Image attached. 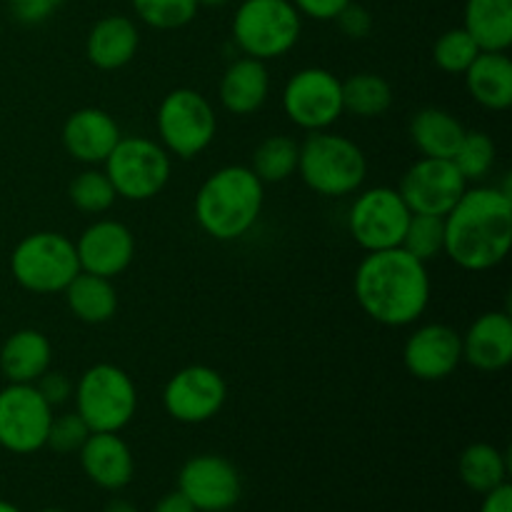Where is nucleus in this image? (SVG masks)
I'll list each match as a JSON object with an SVG mask.
<instances>
[{"label": "nucleus", "instance_id": "f257e3e1", "mask_svg": "<svg viewBox=\"0 0 512 512\" xmlns=\"http://www.w3.org/2000/svg\"><path fill=\"white\" fill-rule=\"evenodd\" d=\"M355 298L365 315L380 325L403 328L415 323L430 303L425 263L403 248L375 250L363 258L353 278Z\"/></svg>", "mask_w": 512, "mask_h": 512}, {"label": "nucleus", "instance_id": "f03ea898", "mask_svg": "<svg viewBox=\"0 0 512 512\" xmlns=\"http://www.w3.org/2000/svg\"><path fill=\"white\" fill-rule=\"evenodd\" d=\"M512 245V193L505 188H468L445 215V253L473 273L495 268Z\"/></svg>", "mask_w": 512, "mask_h": 512}, {"label": "nucleus", "instance_id": "7ed1b4c3", "mask_svg": "<svg viewBox=\"0 0 512 512\" xmlns=\"http://www.w3.org/2000/svg\"><path fill=\"white\" fill-rule=\"evenodd\" d=\"M263 180L245 165L220 168L200 185L193 213L200 228L215 240H238L260 218Z\"/></svg>", "mask_w": 512, "mask_h": 512}, {"label": "nucleus", "instance_id": "20e7f679", "mask_svg": "<svg viewBox=\"0 0 512 512\" xmlns=\"http://www.w3.org/2000/svg\"><path fill=\"white\" fill-rule=\"evenodd\" d=\"M298 173L303 183L318 195L340 198L363 185L368 160L363 150L345 135L315 130L298 155Z\"/></svg>", "mask_w": 512, "mask_h": 512}, {"label": "nucleus", "instance_id": "39448f33", "mask_svg": "<svg viewBox=\"0 0 512 512\" xmlns=\"http://www.w3.org/2000/svg\"><path fill=\"white\" fill-rule=\"evenodd\" d=\"M73 395L75 413L85 420L90 433H120L138 408V390L130 375L110 363L85 370Z\"/></svg>", "mask_w": 512, "mask_h": 512}, {"label": "nucleus", "instance_id": "423d86ee", "mask_svg": "<svg viewBox=\"0 0 512 512\" xmlns=\"http://www.w3.org/2000/svg\"><path fill=\"white\" fill-rule=\"evenodd\" d=\"M10 270L20 288L38 295L63 293L80 273L75 243L60 233H33L15 245Z\"/></svg>", "mask_w": 512, "mask_h": 512}, {"label": "nucleus", "instance_id": "0eeeda50", "mask_svg": "<svg viewBox=\"0 0 512 512\" xmlns=\"http://www.w3.org/2000/svg\"><path fill=\"white\" fill-rule=\"evenodd\" d=\"M298 38L300 13L290 0H243L233 15V40L248 58H280Z\"/></svg>", "mask_w": 512, "mask_h": 512}, {"label": "nucleus", "instance_id": "6e6552de", "mask_svg": "<svg viewBox=\"0 0 512 512\" xmlns=\"http://www.w3.org/2000/svg\"><path fill=\"white\" fill-rule=\"evenodd\" d=\"M105 175L118 198L150 200L168 185L170 155L148 138H120L105 158Z\"/></svg>", "mask_w": 512, "mask_h": 512}, {"label": "nucleus", "instance_id": "1a4fd4ad", "mask_svg": "<svg viewBox=\"0 0 512 512\" xmlns=\"http://www.w3.org/2000/svg\"><path fill=\"white\" fill-rule=\"evenodd\" d=\"M213 105L198 90H170L158 108V133L165 150L178 158L190 160L203 153L215 138Z\"/></svg>", "mask_w": 512, "mask_h": 512}, {"label": "nucleus", "instance_id": "9d476101", "mask_svg": "<svg viewBox=\"0 0 512 512\" xmlns=\"http://www.w3.org/2000/svg\"><path fill=\"white\" fill-rule=\"evenodd\" d=\"M53 408L35 385L10 383L0 390V448L13 455H33L45 448Z\"/></svg>", "mask_w": 512, "mask_h": 512}, {"label": "nucleus", "instance_id": "9b49d317", "mask_svg": "<svg viewBox=\"0 0 512 512\" xmlns=\"http://www.w3.org/2000/svg\"><path fill=\"white\" fill-rule=\"evenodd\" d=\"M283 110L310 133L330 128L343 115V80L325 68L298 70L283 90Z\"/></svg>", "mask_w": 512, "mask_h": 512}, {"label": "nucleus", "instance_id": "f8f14e48", "mask_svg": "<svg viewBox=\"0 0 512 512\" xmlns=\"http://www.w3.org/2000/svg\"><path fill=\"white\" fill-rule=\"evenodd\" d=\"M410 208L393 188H370L353 203L348 228L355 243L368 253L400 248L410 220Z\"/></svg>", "mask_w": 512, "mask_h": 512}, {"label": "nucleus", "instance_id": "ddd939ff", "mask_svg": "<svg viewBox=\"0 0 512 512\" xmlns=\"http://www.w3.org/2000/svg\"><path fill=\"white\" fill-rule=\"evenodd\" d=\"M465 190H468V180L460 175L453 160L420 158L403 175L398 193L410 213L445 218L453 205L463 198Z\"/></svg>", "mask_w": 512, "mask_h": 512}, {"label": "nucleus", "instance_id": "4468645a", "mask_svg": "<svg viewBox=\"0 0 512 512\" xmlns=\"http://www.w3.org/2000/svg\"><path fill=\"white\" fill-rule=\"evenodd\" d=\"M228 385L218 370L208 365H188L168 380L163 390L165 413L185 425L213 420L223 410Z\"/></svg>", "mask_w": 512, "mask_h": 512}, {"label": "nucleus", "instance_id": "2eb2a0df", "mask_svg": "<svg viewBox=\"0 0 512 512\" xmlns=\"http://www.w3.org/2000/svg\"><path fill=\"white\" fill-rule=\"evenodd\" d=\"M178 490L198 512H228L243 495V480L228 458L205 453L180 468Z\"/></svg>", "mask_w": 512, "mask_h": 512}, {"label": "nucleus", "instance_id": "dca6fc26", "mask_svg": "<svg viewBox=\"0 0 512 512\" xmlns=\"http://www.w3.org/2000/svg\"><path fill=\"white\" fill-rule=\"evenodd\" d=\"M460 360H463V338L458 330L443 323H430L415 330L403 350L408 373L428 383L453 375Z\"/></svg>", "mask_w": 512, "mask_h": 512}, {"label": "nucleus", "instance_id": "f3484780", "mask_svg": "<svg viewBox=\"0 0 512 512\" xmlns=\"http://www.w3.org/2000/svg\"><path fill=\"white\" fill-rule=\"evenodd\" d=\"M75 253L83 273L113 280L133 263L135 240L133 233L118 220H98L83 230L75 243Z\"/></svg>", "mask_w": 512, "mask_h": 512}, {"label": "nucleus", "instance_id": "a211bd4d", "mask_svg": "<svg viewBox=\"0 0 512 512\" xmlns=\"http://www.w3.org/2000/svg\"><path fill=\"white\" fill-rule=\"evenodd\" d=\"M78 455L83 473L98 488L115 493L133 480V453L118 433H90Z\"/></svg>", "mask_w": 512, "mask_h": 512}, {"label": "nucleus", "instance_id": "6ab92c4d", "mask_svg": "<svg viewBox=\"0 0 512 512\" xmlns=\"http://www.w3.org/2000/svg\"><path fill=\"white\" fill-rule=\"evenodd\" d=\"M120 138L123 135L115 118L100 108L75 110L63 125V145L68 155L88 165L105 163Z\"/></svg>", "mask_w": 512, "mask_h": 512}, {"label": "nucleus", "instance_id": "aec40b11", "mask_svg": "<svg viewBox=\"0 0 512 512\" xmlns=\"http://www.w3.org/2000/svg\"><path fill=\"white\" fill-rule=\"evenodd\" d=\"M463 360L483 373H498L512 363V320L508 313H483L463 338Z\"/></svg>", "mask_w": 512, "mask_h": 512}, {"label": "nucleus", "instance_id": "412c9836", "mask_svg": "<svg viewBox=\"0 0 512 512\" xmlns=\"http://www.w3.org/2000/svg\"><path fill=\"white\" fill-rule=\"evenodd\" d=\"M138 43L140 35L133 20L125 15H108L90 28L85 53L95 68L118 70L135 58Z\"/></svg>", "mask_w": 512, "mask_h": 512}, {"label": "nucleus", "instance_id": "4be33fe9", "mask_svg": "<svg viewBox=\"0 0 512 512\" xmlns=\"http://www.w3.org/2000/svg\"><path fill=\"white\" fill-rule=\"evenodd\" d=\"M270 93V75L263 60L240 58L220 80V100L233 115H250L263 108Z\"/></svg>", "mask_w": 512, "mask_h": 512}, {"label": "nucleus", "instance_id": "5701e85b", "mask_svg": "<svg viewBox=\"0 0 512 512\" xmlns=\"http://www.w3.org/2000/svg\"><path fill=\"white\" fill-rule=\"evenodd\" d=\"M53 348L40 330H18L0 348V370L8 383L35 385V380L50 370Z\"/></svg>", "mask_w": 512, "mask_h": 512}, {"label": "nucleus", "instance_id": "b1692460", "mask_svg": "<svg viewBox=\"0 0 512 512\" xmlns=\"http://www.w3.org/2000/svg\"><path fill=\"white\" fill-rule=\"evenodd\" d=\"M465 85L475 103L488 110L512 105V60L505 53H480L465 70Z\"/></svg>", "mask_w": 512, "mask_h": 512}, {"label": "nucleus", "instance_id": "393cba45", "mask_svg": "<svg viewBox=\"0 0 512 512\" xmlns=\"http://www.w3.org/2000/svg\"><path fill=\"white\" fill-rule=\"evenodd\" d=\"M463 28L485 53H505L512 45V0H468Z\"/></svg>", "mask_w": 512, "mask_h": 512}, {"label": "nucleus", "instance_id": "a878e982", "mask_svg": "<svg viewBox=\"0 0 512 512\" xmlns=\"http://www.w3.org/2000/svg\"><path fill=\"white\" fill-rule=\"evenodd\" d=\"M465 133L458 118L443 108H423L415 113L410 123V140L420 150L423 158H445L450 160L463 143Z\"/></svg>", "mask_w": 512, "mask_h": 512}, {"label": "nucleus", "instance_id": "bb28decb", "mask_svg": "<svg viewBox=\"0 0 512 512\" xmlns=\"http://www.w3.org/2000/svg\"><path fill=\"white\" fill-rule=\"evenodd\" d=\"M63 293L75 318L88 325L108 323L118 310V293H115L113 283L108 278H100V275L80 270Z\"/></svg>", "mask_w": 512, "mask_h": 512}, {"label": "nucleus", "instance_id": "cd10ccee", "mask_svg": "<svg viewBox=\"0 0 512 512\" xmlns=\"http://www.w3.org/2000/svg\"><path fill=\"white\" fill-rule=\"evenodd\" d=\"M460 480L473 493H490L508 480V458L490 443H473L458 460Z\"/></svg>", "mask_w": 512, "mask_h": 512}, {"label": "nucleus", "instance_id": "c85d7f7f", "mask_svg": "<svg viewBox=\"0 0 512 512\" xmlns=\"http://www.w3.org/2000/svg\"><path fill=\"white\" fill-rule=\"evenodd\" d=\"M393 105V88L383 75L358 73L343 80V110L358 118H380Z\"/></svg>", "mask_w": 512, "mask_h": 512}, {"label": "nucleus", "instance_id": "c756f323", "mask_svg": "<svg viewBox=\"0 0 512 512\" xmlns=\"http://www.w3.org/2000/svg\"><path fill=\"white\" fill-rule=\"evenodd\" d=\"M300 145L288 135H270L255 148L253 173L263 183H283L298 170Z\"/></svg>", "mask_w": 512, "mask_h": 512}, {"label": "nucleus", "instance_id": "7c9ffc66", "mask_svg": "<svg viewBox=\"0 0 512 512\" xmlns=\"http://www.w3.org/2000/svg\"><path fill=\"white\" fill-rule=\"evenodd\" d=\"M400 248L408 250L413 258L428 265L430 260L445 253V218H440V215L413 213L408 220V228H405Z\"/></svg>", "mask_w": 512, "mask_h": 512}, {"label": "nucleus", "instance_id": "2f4dec72", "mask_svg": "<svg viewBox=\"0 0 512 512\" xmlns=\"http://www.w3.org/2000/svg\"><path fill=\"white\" fill-rule=\"evenodd\" d=\"M70 203L85 215L105 213L115 203V188L108 180V175L100 170H83L68 188Z\"/></svg>", "mask_w": 512, "mask_h": 512}, {"label": "nucleus", "instance_id": "473e14b6", "mask_svg": "<svg viewBox=\"0 0 512 512\" xmlns=\"http://www.w3.org/2000/svg\"><path fill=\"white\" fill-rule=\"evenodd\" d=\"M483 50L478 48L465 28H453L440 35L433 45V60L443 73L463 75Z\"/></svg>", "mask_w": 512, "mask_h": 512}, {"label": "nucleus", "instance_id": "72a5a7b5", "mask_svg": "<svg viewBox=\"0 0 512 512\" xmlns=\"http://www.w3.org/2000/svg\"><path fill=\"white\" fill-rule=\"evenodd\" d=\"M455 163V168L460 170L468 183H478L485 175L490 173L495 163V143L490 140V135L473 130V133H465L463 143L458 145L455 155L450 158Z\"/></svg>", "mask_w": 512, "mask_h": 512}, {"label": "nucleus", "instance_id": "f704fd0d", "mask_svg": "<svg viewBox=\"0 0 512 512\" xmlns=\"http://www.w3.org/2000/svg\"><path fill=\"white\" fill-rule=\"evenodd\" d=\"M133 10L150 28L175 30L195 18L198 0H133Z\"/></svg>", "mask_w": 512, "mask_h": 512}, {"label": "nucleus", "instance_id": "c9c22d12", "mask_svg": "<svg viewBox=\"0 0 512 512\" xmlns=\"http://www.w3.org/2000/svg\"><path fill=\"white\" fill-rule=\"evenodd\" d=\"M90 428L85 425V420L78 413H65L58 418L50 420L48 428V440H45V448H50L58 455H70L78 453L83 448V443L88 440Z\"/></svg>", "mask_w": 512, "mask_h": 512}, {"label": "nucleus", "instance_id": "e433bc0d", "mask_svg": "<svg viewBox=\"0 0 512 512\" xmlns=\"http://www.w3.org/2000/svg\"><path fill=\"white\" fill-rule=\"evenodd\" d=\"M65 0H10V13L25 25H38L48 20Z\"/></svg>", "mask_w": 512, "mask_h": 512}, {"label": "nucleus", "instance_id": "4c0bfd02", "mask_svg": "<svg viewBox=\"0 0 512 512\" xmlns=\"http://www.w3.org/2000/svg\"><path fill=\"white\" fill-rule=\"evenodd\" d=\"M35 388L43 395L45 403L53 408V405H63L73 398V383L68 380V375L53 373V370H45L38 380H35Z\"/></svg>", "mask_w": 512, "mask_h": 512}, {"label": "nucleus", "instance_id": "58836bf2", "mask_svg": "<svg viewBox=\"0 0 512 512\" xmlns=\"http://www.w3.org/2000/svg\"><path fill=\"white\" fill-rule=\"evenodd\" d=\"M335 20H338L340 30H343L348 38H365V35L370 33V28H373V18H370L368 10H365L363 5H355L353 0L340 10Z\"/></svg>", "mask_w": 512, "mask_h": 512}, {"label": "nucleus", "instance_id": "ea45409f", "mask_svg": "<svg viewBox=\"0 0 512 512\" xmlns=\"http://www.w3.org/2000/svg\"><path fill=\"white\" fill-rule=\"evenodd\" d=\"M295 10L313 20H335L350 0H290Z\"/></svg>", "mask_w": 512, "mask_h": 512}, {"label": "nucleus", "instance_id": "a19ab883", "mask_svg": "<svg viewBox=\"0 0 512 512\" xmlns=\"http://www.w3.org/2000/svg\"><path fill=\"white\" fill-rule=\"evenodd\" d=\"M480 512H512V488L508 483L498 485L495 490L485 493Z\"/></svg>", "mask_w": 512, "mask_h": 512}, {"label": "nucleus", "instance_id": "79ce46f5", "mask_svg": "<svg viewBox=\"0 0 512 512\" xmlns=\"http://www.w3.org/2000/svg\"><path fill=\"white\" fill-rule=\"evenodd\" d=\"M153 512H198V510L193 508V503H190L180 490H175V493L163 495V498L155 503Z\"/></svg>", "mask_w": 512, "mask_h": 512}, {"label": "nucleus", "instance_id": "37998d69", "mask_svg": "<svg viewBox=\"0 0 512 512\" xmlns=\"http://www.w3.org/2000/svg\"><path fill=\"white\" fill-rule=\"evenodd\" d=\"M103 512H138V508H135L133 503H128V500L115 498V500H110L108 505H105Z\"/></svg>", "mask_w": 512, "mask_h": 512}, {"label": "nucleus", "instance_id": "c03bdc74", "mask_svg": "<svg viewBox=\"0 0 512 512\" xmlns=\"http://www.w3.org/2000/svg\"><path fill=\"white\" fill-rule=\"evenodd\" d=\"M0 512H23L18 508V505L8 503V500H0Z\"/></svg>", "mask_w": 512, "mask_h": 512}, {"label": "nucleus", "instance_id": "a18cd8bd", "mask_svg": "<svg viewBox=\"0 0 512 512\" xmlns=\"http://www.w3.org/2000/svg\"><path fill=\"white\" fill-rule=\"evenodd\" d=\"M225 3H230V0H198V5H208V8H220Z\"/></svg>", "mask_w": 512, "mask_h": 512}, {"label": "nucleus", "instance_id": "49530a36", "mask_svg": "<svg viewBox=\"0 0 512 512\" xmlns=\"http://www.w3.org/2000/svg\"><path fill=\"white\" fill-rule=\"evenodd\" d=\"M40 512H68V510H60V508H45V510H40Z\"/></svg>", "mask_w": 512, "mask_h": 512}]
</instances>
